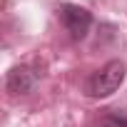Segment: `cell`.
Here are the masks:
<instances>
[{"label":"cell","instance_id":"6da1fadb","mask_svg":"<svg viewBox=\"0 0 127 127\" xmlns=\"http://www.w3.org/2000/svg\"><path fill=\"white\" fill-rule=\"evenodd\" d=\"M127 67L122 60H110L105 67H100L90 80H87V95L90 97H110L120 85L125 82Z\"/></svg>","mask_w":127,"mask_h":127},{"label":"cell","instance_id":"7a4b0ae2","mask_svg":"<svg viewBox=\"0 0 127 127\" xmlns=\"http://www.w3.org/2000/svg\"><path fill=\"white\" fill-rule=\"evenodd\" d=\"M57 18H60L62 28L70 32L72 40H82V37L87 35L90 25H92V15H90L85 8H80V5H70V3H67V5H60Z\"/></svg>","mask_w":127,"mask_h":127},{"label":"cell","instance_id":"3957f363","mask_svg":"<svg viewBox=\"0 0 127 127\" xmlns=\"http://www.w3.org/2000/svg\"><path fill=\"white\" fill-rule=\"evenodd\" d=\"M5 85H8V90H10L13 95H28V92L37 85V72L30 70V67H25V65L13 67V70L8 72Z\"/></svg>","mask_w":127,"mask_h":127},{"label":"cell","instance_id":"277c9868","mask_svg":"<svg viewBox=\"0 0 127 127\" xmlns=\"http://www.w3.org/2000/svg\"><path fill=\"white\" fill-rule=\"evenodd\" d=\"M100 127H127V115L125 112H115V115H107L102 120Z\"/></svg>","mask_w":127,"mask_h":127}]
</instances>
